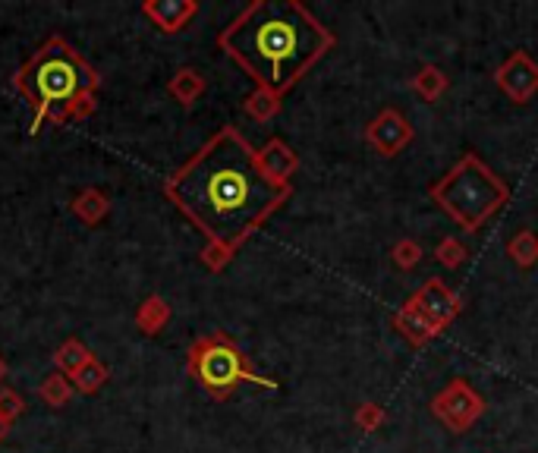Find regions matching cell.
Here are the masks:
<instances>
[{
  "label": "cell",
  "mask_w": 538,
  "mask_h": 453,
  "mask_svg": "<svg viewBox=\"0 0 538 453\" xmlns=\"http://www.w3.org/2000/svg\"><path fill=\"white\" fill-rule=\"evenodd\" d=\"M164 196L186 214L205 243L236 255L277 208L287 205L293 186L274 183L258 164V148L236 126H221L164 180Z\"/></svg>",
  "instance_id": "obj_1"
},
{
  "label": "cell",
  "mask_w": 538,
  "mask_h": 453,
  "mask_svg": "<svg viewBox=\"0 0 538 453\" xmlns=\"http://www.w3.org/2000/svg\"><path fill=\"white\" fill-rule=\"evenodd\" d=\"M334 45V32L299 0H252L218 35V48L255 89H268L277 98H284Z\"/></svg>",
  "instance_id": "obj_2"
},
{
  "label": "cell",
  "mask_w": 538,
  "mask_h": 453,
  "mask_svg": "<svg viewBox=\"0 0 538 453\" xmlns=\"http://www.w3.org/2000/svg\"><path fill=\"white\" fill-rule=\"evenodd\" d=\"M13 85L16 92L32 104L35 111L32 133H35L45 120L60 126V114L67 111L70 104H76L82 95H92L101 89V76L67 38L51 35L26 67L13 76Z\"/></svg>",
  "instance_id": "obj_3"
},
{
  "label": "cell",
  "mask_w": 538,
  "mask_h": 453,
  "mask_svg": "<svg viewBox=\"0 0 538 453\" xmlns=\"http://www.w3.org/2000/svg\"><path fill=\"white\" fill-rule=\"evenodd\" d=\"M428 196L438 208H444L463 230L476 233L494 218L510 199V186L494 174L479 155H463L447 174L428 186Z\"/></svg>",
  "instance_id": "obj_4"
},
{
  "label": "cell",
  "mask_w": 538,
  "mask_h": 453,
  "mask_svg": "<svg viewBox=\"0 0 538 453\" xmlns=\"http://www.w3.org/2000/svg\"><path fill=\"white\" fill-rule=\"evenodd\" d=\"M186 369L211 400H227L240 384H255V387L277 391V381L258 375L249 365L246 353L236 347V340L224 331L205 334L192 343L186 356Z\"/></svg>",
  "instance_id": "obj_5"
},
{
  "label": "cell",
  "mask_w": 538,
  "mask_h": 453,
  "mask_svg": "<svg viewBox=\"0 0 538 453\" xmlns=\"http://www.w3.org/2000/svg\"><path fill=\"white\" fill-rule=\"evenodd\" d=\"M432 416L454 435H463L485 416L482 394L463 378H450L441 391L432 397Z\"/></svg>",
  "instance_id": "obj_6"
},
{
  "label": "cell",
  "mask_w": 538,
  "mask_h": 453,
  "mask_svg": "<svg viewBox=\"0 0 538 453\" xmlns=\"http://www.w3.org/2000/svg\"><path fill=\"white\" fill-rule=\"evenodd\" d=\"M416 139L413 123L403 117L397 107H384L378 111L369 126H365V142H369L381 158H397L403 148H410Z\"/></svg>",
  "instance_id": "obj_7"
},
{
  "label": "cell",
  "mask_w": 538,
  "mask_h": 453,
  "mask_svg": "<svg viewBox=\"0 0 538 453\" xmlns=\"http://www.w3.org/2000/svg\"><path fill=\"white\" fill-rule=\"evenodd\" d=\"M410 299L416 302V309L428 318V325H432L438 334L450 325V321H457V315L463 312V299L450 290L441 277H428Z\"/></svg>",
  "instance_id": "obj_8"
},
{
  "label": "cell",
  "mask_w": 538,
  "mask_h": 453,
  "mask_svg": "<svg viewBox=\"0 0 538 453\" xmlns=\"http://www.w3.org/2000/svg\"><path fill=\"white\" fill-rule=\"evenodd\" d=\"M494 82L513 104H529L538 95V63L526 51H513L494 70Z\"/></svg>",
  "instance_id": "obj_9"
},
{
  "label": "cell",
  "mask_w": 538,
  "mask_h": 453,
  "mask_svg": "<svg viewBox=\"0 0 538 453\" xmlns=\"http://www.w3.org/2000/svg\"><path fill=\"white\" fill-rule=\"evenodd\" d=\"M142 13L152 19L161 32L174 35V32H183L192 23V16L199 13V4L196 0H145Z\"/></svg>",
  "instance_id": "obj_10"
},
{
  "label": "cell",
  "mask_w": 538,
  "mask_h": 453,
  "mask_svg": "<svg viewBox=\"0 0 538 453\" xmlns=\"http://www.w3.org/2000/svg\"><path fill=\"white\" fill-rule=\"evenodd\" d=\"M258 164H262V170L274 183L290 186V177L299 170V155L293 151V145H287L284 139L274 136L258 148Z\"/></svg>",
  "instance_id": "obj_11"
},
{
  "label": "cell",
  "mask_w": 538,
  "mask_h": 453,
  "mask_svg": "<svg viewBox=\"0 0 538 453\" xmlns=\"http://www.w3.org/2000/svg\"><path fill=\"white\" fill-rule=\"evenodd\" d=\"M391 325H394V331H397L406 343H413V347H425L428 340L438 337V331L428 325V318L416 309L413 299H406L403 306L394 312Z\"/></svg>",
  "instance_id": "obj_12"
},
{
  "label": "cell",
  "mask_w": 538,
  "mask_h": 453,
  "mask_svg": "<svg viewBox=\"0 0 538 453\" xmlns=\"http://www.w3.org/2000/svg\"><path fill=\"white\" fill-rule=\"evenodd\" d=\"M208 89V82L199 70H192V67H183L174 73V79L167 82V95L174 98L180 107H196V101L205 95Z\"/></svg>",
  "instance_id": "obj_13"
},
{
  "label": "cell",
  "mask_w": 538,
  "mask_h": 453,
  "mask_svg": "<svg viewBox=\"0 0 538 453\" xmlns=\"http://www.w3.org/2000/svg\"><path fill=\"white\" fill-rule=\"evenodd\" d=\"M167 321H170V306L158 296H145L139 302V309H136V328L145 334V337H158L164 328H167Z\"/></svg>",
  "instance_id": "obj_14"
},
{
  "label": "cell",
  "mask_w": 538,
  "mask_h": 453,
  "mask_svg": "<svg viewBox=\"0 0 538 453\" xmlns=\"http://www.w3.org/2000/svg\"><path fill=\"white\" fill-rule=\"evenodd\" d=\"M73 214L82 221V224H89V227H98L107 214H111V199L104 196L101 189L89 186V189H82L79 196L73 199Z\"/></svg>",
  "instance_id": "obj_15"
},
{
  "label": "cell",
  "mask_w": 538,
  "mask_h": 453,
  "mask_svg": "<svg viewBox=\"0 0 538 453\" xmlns=\"http://www.w3.org/2000/svg\"><path fill=\"white\" fill-rule=\"evenodd\" d=\"M410 89H413V95H419L425 104H435V101L450 89V79L444 76L441 67H435V63H425V67L410 79Z\"/></svg>",
  "instance_id": "obj_16"
},
{
  "label": "cell",
  "mask_w": 538,
  "mask_h": 453,
  "mask_svg": "<svg viewBox=\"0 0 538 453\" xmlns=\"http://www.w3.org/2000/svg\"><path fill=\"white\" fill-rule=\"evenodd\" d=\"M92 359V350L85 347L82 340H76V337H70V340H63L60 347H57V353H54V365H57V372H63L67 378H73L85 362Z\"/></svg>",
  "instance_id": "obj_17"
},
{
  "label": "cell",
  "mask_w": 538,
  "mask_h": 453,
  "mask_svg": "<svg viewBox=\"0 0 538 453\" xmlns=\"http://www.w3.org/2000/svg\"><path fill=\"white\" fill-rule=\"evenodd\" d=\"M243 111L255 123H268V120H274L277 114H281V98H277L274 92H268V89H255L252 95H246Z\"/></svg>",
  "instance_id": "obj_18"
},
{
  "label": "cell",
  "mask_w": 538,
  "mask_h": 453,
  "mask_svg": "<svg viewBox=\"0 0 538 453\" xmlns=\"http://www.w3.org/2000/svg\"><path fill=\"white\" fill-rule=\"evenodd\" d=\"M507 258L516 265V268H523L529 271L535 262H538V236L532 230H520L513 236V240L507 243Z\"/></svg>",
  "instance_id": "obj_19"
},
{
  "label": "cell",
  "mask_w": 538,
  "mask_h": 453,
  "mask_svg": "<svg viewBox=\"0 0 538 453\" xmlns=\"http://www.w3.org/2000/svg\"><path fill=\"white\" fill-rule=\"evenodd\" d=\"M107 378H111V372H107V365L101 362V359H89L82 365V369L73 375V387L79 394H98L101 387L107 384Z\"/></svg>",
  "instance_id": "obj_20"
},
{
  "label": "cell",
  "mask_w": 538,
  "mask_h": 453,
  "mask_svg": "<svg viewBox=\"0 0 538 453\" xmlns=\"http://www.w3.org/2000/svg\"><path fill=\"white\" fill-rule=\"evenodd\" d=\"M38 397L45 400L48 406H54V409L67 406L70 397H73V381L63 375V372H51L45 381L38 384Z\"/></svg>",
  "instance_id": "obj_21"
},
{
  "label": "cell",
  "mask_w": 538,
  "mask_h": 453,
  "mask_svg": "<svg viewBox=\"0 0 538 453\" xmlns=\"http://www.w3.org/2000/svg\"><path fill=\"white\" fill-rule=\"evenodd\" d=\"M435 262L447 271H457L466 265V258H469V249L463 246V240H457V236H444V240L435 246Z\"/></svg>",
  "instance_id": "obj_22"
},
{
  "label": "cell",
  "mask_w": 538,
  "mask_h": 453,
  "mask_svg": "<svg viewBox=\"0 0 538 453\" xmlns=\"http://www.w3.org/2000/svg\"><path fill=\"white\" fill-rule=\"evenodd\" d=\"M384 422H387V409L378 400L359 403V409L353 413V425L359 431H378V428H384Z\"/></svg>",
  "instance_id": "obj_23"
},
{
  "label": "cell",
  "mask_w": 538,
  "mask_h": 453,
  "mask_svg": "<svg viewBox=\"0 0 538 453\" xmlns=\"http://www.w3.org/2000/svg\"><path fill=\"white\" fill-rule=\"evenodd\" d=\"M391 262L400 268V271H413L419 262H422V246L413 240V236H403L391 246Z\"/></svg>",
  "instance_id": "obj_24"
},
{
  "label": "cell",
  "mask_w": 538,
  "mask_h": 453,
  "mask_svg": "<svg viewBox=\"0 0 538 453\" xmlns=\"http://www.w3.org/2000/svg\"><path fill=\"white\" fill-rule=\"evenodd\" d=\"M26 413V403L13 387H0V419H7L10 425Z\"/></svg>",
  "instance_id": "obj_25"
},
{
  "label": "cell",
  "mask_w": 538,
  "mask_h": 453,
  "mask_svg": "<svg viewBox=\"0 0 538 453\" xmlns=\"http://www.w3.org/2000/svg\"><path fill=\"white\" fill-rule=\"evenodd\" d=\"M98 92H92V95H82L76 104H70L67 111L60 114V123H67V120H89L92 114H95V107H98Z\"/></svg>",
  "instance_id": "obj_26"
},
{
  "label": "cell",
  "mask_w": 538,
  "mask_h": 453,
  "mask_svg": "<svg viewBox=\"0 0 538 453\" xmlns=\"http://www.w3.org/2000/svg\"><path fill=\"white\" fill-rule=\"evenodd\" d=\"M199 258H202V265H205L208 271H224V268L233 262V255H230L227 249L211 246V243H205V249L199 252Z\"/></svg>",
  "instance_id": "obj_27"
},
{
  "label": "cell",
  "mask_w": 538,
  "mask_h": 453,
  "mask_svg": "<svg viewBox=\"0 0 538 453\" xmlns=\"http://www.w3.org/2000/svg\"><path fill=\"white\" fill-rule=\"evenodd\" d=\"M7 435H10V422H7V419H0V444L7 441Z\"/></svg>",
  "instance_id": "obj_28"
},
{
  "label": "cell",
  "mask_w": 538,
  "mask_h": 453,
  "mask_svg": "<svg viewBox=\"0 0 538 453\" xmlns=\"http://www.w3.org/2000/svg\"><path fill=\"white\" fill-rule=\"evenodd\" d=\"M7 372H10V365H7V359H4V356H0V384L7 381Z\"/></svg>",
  "instance_id": "obj_29"
}]
</instances>
